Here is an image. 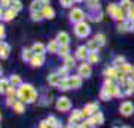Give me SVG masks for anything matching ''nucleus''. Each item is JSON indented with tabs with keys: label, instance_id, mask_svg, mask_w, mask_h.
Wrapping results in <instances>:
<instances>
[{
	"label": "nucleus",
	"instance_id": "nucleus-1",
	"mask_svg": "<svg viewBox=\"0 0 134 128\" xmlns=\"http://www.w3.org/2000/svg\"><path fill=\"white\" fill-rule=\"evenodd\" d=\"M36 97H37V92L30 84L21 85V88L18 90V98L23 103H33L36 100Z\"/></svg>",
	"mask_w": 134,
	"mask_h": 128
},
{
	"label": "nucleus",
	"instance_id": "nucleus-2",
	"mask_svg": "<svg viewBox=\"0 0 134 128\" xmlns=\"http://www.w3.org/2000/svg\"><path fill=\"white\" fill-rule=\"evenodd\" d=\"M90 31H91V29H90V25H88L86 23H83V21L76 23V27H75V33H76V36H79V37H85V36L90 34Z\"/></svg>",
	"mask_w": 134,
	"mask_h": 128
},
{
	"label": "nucleus",
	"instance_id": "nucleus-3",
	"mask_svg": "<svg viewBox=\"0 0 134 128\" xmlns=\"http://www.w3.org/2000/svg\"><path fill=\"white\" fill-rule=\"evenodd\" d=\"M97 103H90V104H86L82 110V116H86V118H91L92 115L97 113Z\"/></svg>",
	"mask_w": 134,
	"mask_h": 128
},
{
	"label": "nucleus",
	"instance_id": "nucleus-4",
	"mask_svg": "<svg viewBox=\"0 0 134 128\" xmlns=\"http://www.w3.org/2000/svg\"><path fill=\"white\" fill-rule=\"evenodd\" d=\"M72 107V103H70V100L67 98V97H61V98H58L57 101V109L61 110V112H67V110Z\"/></svg>",
	"mask_w": 134,
	"mask_h": 128
},
{
	"label": "nucleus",
	"instance_id": "nucleus-5",
	"mask_svg": "<svg viewBox=\"0 0 134 128\" xmlns=\"http://www.w3.org/2000/svg\"><path fill=\"white\" fill-rule=\"evenodd\" d=\"M85 14H83V10L79 9V8H75V9L70 10V19L75 21V23H81L82 19H83Z\"/></svg>",
	"mask_w": 134,
	"mask_h": 128
},
{
	"label": "nucleus",
	"instance_id": "nucleus-6",
	"mask_svg": "<svg viewBox=\"0 0 134 128\" xmlns=\"http://www.w3.org/2000/svg\"><path fill=\"white\" fill-rule=\"evenodd\" d=\"M119 110H121V113L124 115V116H130V115L134 112V106L131 104L130 101H124V103L119 106Z\"/></svg>",
	"mask_w": 134,
	"mask_h": 128
},
{
	"label": "nucleus",
	"instance_id": "nucleus-7",
	"mask_svg": "<svg viewBox=\"0 0 134 128\" xmlns=\"http://www.w3.org/2000/svg\"><path fill=\"white\" fill-rule=\"evenodd\" d=\"M43 61H45V57H43V55H40V54H34L33 58L30 60V63H31V66H33V67H39V66H42Z\"/></svg>",
	"mask_w": 134,
	"mask_h": 128
},
{
	"label": "nucleus",
	"instance_id": "nucleus-8",
	"mask_svg": "<svg viewBox=\"0 0 134 128\" xmlns=\"http://www.w3.org/2000/svg\"><path fill=\"white\" fill-rule=\"evenodd\" d=\"M81 84H82L81 76H72V77H69V85H70V88H73V90L79 88Z\"/></svg>",
	"mask_w": 134,
	"mask_h": 128
},
{
	"label": "nucleus",
	"instance_id": "nucleus-9",
	"mask_svg": "<svg viewBox=\"0 0 134 128\" xmlns=\"http://www.w3.org/2000/svg\"><path fill=\"white\" fill-rule=\"evenodd\" d=\"M88 51H90V49L86 46H79L77 51H76V57L79 58V60H85V58H88V55H90Z\"/></svg>",
	"mask_w": 134,
	"mask_h": 128
},
{
	"label": "nucleus",
	"instance_id": "nucleus-10",
	"mask_svg": "<svg viewBox=\"0 0 134 128\" xmlns=\"http://www.w3.org/2000/svg\"><path fill=\"white\" fill-rule=\"evenodd\" d=\"M90 75H91V67H90V64H82V66L79 67V76L88 77Z\"/></svg>",
	"mask_w": 134,
	"mask_h": 128
},
{
	"label": "nucleus",
	"instance_id": "nucleus-11",
	"mask_svg": "<svg viewBox=\"0 0 134 128\" xmlns=\"http://www.w3.org/2000/svg\"><path fill=\"white\" fill-rule=\"evenodd\" d=\"M48 82L51 84V85H54V86H58V85H60V82H61V76L58 75V73L49 75L48 76Z\"/></svg>",
	"mask_w": 134,
	"mask_h": 128
},
{
	"label": "nucleus",
	"instance_id": "nucleus-12",
	"mask_svg": "<svg viewBox=\"0 0 134 128\" xmlns=\"http://www.w3.org/2000/svg\"><path fill=\"white\" fill-rule=\"evenodd\" d=\"M42 14H43V16H45V18L52 19V18H54V15H55V12H54V9L48 5V6H45V8L42 9Z\"/></svg>",
	"mask_w": 134,
	"mask_h": 128
},
{
	"label": "nucleus",
	"instance_id": "nucleus-13",
	"mask_svg": "<svg viewBox=\"0 0 134 128\" xmlns=\"http://www.w3.org/2000/svg\"><path fill=\"white\" fill-rule=\"evenodd\" d=\"M57 40L60 42V45H67L69 43V34L66 31H60L57 34Z\"/></svg>",
	"mask_w": 134,
	"mask_h": 128
},
{
	"label": "nucleus",
	"instance_id": "nucleus-14",
	"mask_svg": "<svg viewBox=\"0 0 134 128\" xmlns=\"http://www.w3.org/2000/svg\"><path fill=\"white\" fill-rule=\"evenodd\" d=\"M9 81H6V79H0V94H5V92H8V90H9Z\"/></svg>",
	"mask_w": 134,
	"mask_h": 128
},
{
	"label": "nucleus",
	"instance_id": "nucleus-15",
	"mask_svg": "<svg viewBox=\"0 0 134 128\" xmlns=\"http://www.w3.org/2000/svg\"><path fill=\"white\" fill-rule=\"evenodd\" d=\"M58 49H60V42H58L57 39L52 40V42L48 45V51L49 52H58Z\"/></svg>",
	"mask_w": 134,
	"mask_h": 128
},
{
	"label": "nucleus",
	"instance_id": "nucleus-16",
	"mask_svg": "<svg viewBox=\"0 0 134 128\" xmlns=\"http://www.w3.org/2000/svg\"><path fill=\"white\" fill-rule=\"evenodd\" d=\"M113 18L116 19V21H124V18H125V14H124V10H122V8H118V9L115 10V14H113Z\"/></svg>",
	"mask_w": 134,
	"mask_h": 128
},
{
	"label": "nucleus",
	"instance_id": "nucleus-17",
	"mask_svg": "<svg viewBox=\"0 0 134 128\" xmlns=\"http://www.w3.org/2000/svg\"><path fill=\"white\" fill-rule=\"evenodd\" d=\"M81 118H82V110H73L72 116H70V122H72V124H76Z\"/></svg>",
	"mask_w": 134,
	"mask_h": 128
},
{
	"label": "nucleus",
	"instance_id": "nucleus-18",
	"mask_svg": "<svg viewBox=\"0 0 134 128\" xmlns=\"http://www.w3.org/2000/svg\"><path fill=\"white\" fill-rule=\"evenodd\" d=\"M31 51H33V54H40V55H43V52H45V46H43L42 43H34Z\"/></svg>",
	"mask_w": 134,
	"mask_h": 128
},
{
	"label": "nucleus",
	"instance_id": "nucleus-19",
	"mask_svg": "<svg viewBox=\"0 0 134 128\" xmlns=\"http://www.w3.org/2000/svg\"><path fill=\"white\" fill-rule=\"evenodd\" d=\"M8 55H9V46H8L6 43H2V45H0V57L6 58Z\"/></svg>",
	"mask_w": 134,
	"mask_h": 128
},
{
	"label": "nucleus",
	"instance_id": "nucleus-20",
	"mask_svg": "<svg viewBox=\"0 0 134 128\" xmlns=\"http://www.w3.org/2000/svg\"><path fill=\"white\" fill-rule=\"evenodd\" d=\"M40 9H43V5L39 0H34L31 3V12H40Z\"/></svg>",
	"mask_w": 134,
	"mask_h": 128
},
{
	"label": "nucleus",
	"instance_id": "nucleus-21",
	"mask_svg": "<svg viewBox=\"0 0 134 128\" xmlns=\"http://www.w3.org/2000/svg\"><path fill=\"white\" fill-rule=\"evenodd\" d=\"M14 110L16 112V113H23L24 112V104H23V101H15L14 103Z\"/></svg>",
	"mask_w": 134,
	"mask_h": 128
},
{
	"label": "nucleus",
	"instance_id": "nucleus-22",
	"mask_svg": "<svg viewBox=\"0 0 134 128\" xmlns=\"http://www.w3.org/2000/svg\"><path fill=\"white\" fill-rule=\"evenodd\" d=\"M9 85H12L15 88L16 85H21V79H19V76L14 75V76H10V79H9Z\"/></svg>",
	"mask_w": 134,
	"mask_h": 128
},
{
	"label": "nucleus",
	"instance_id": "nucleus-23",
	"mask_svg": "<svg viewBox=\"0 0 134 128\" xmlns=\"http://www.w3.org/2000/svg\"><path fill=\"white\" fill-rule=\"evenodd\" d=\"M60 90L66 91V90H70V85H69V77H64V79H61V82H60Z\"/></svg>",
	"mask_w": 134,
	"mask_h": 128
},
{
	"label": "nucleus",
	"instance_id": "nucleus-24",
	"mask_svg": "<svg viewBox=\"0 0 134 128\" xmlns=\"http://www.w3.org/2000/svg\"><path fill=\"white\" fill-rule=\"evenodd\" d=\"M64 64H66L67 69H72L73 66H75V60H73V57H64Z\"/></svg>",
	"mask_w": 134,
	"mask_h": 128
},
{
	"label": "nucleus",
	"instance_id": "nucleus-25",
	"mask_svg": "<svg viewBox=\"0 0 134 128\" xmlns=\"http://www.w3.org/2000/svg\"><path fill=\"white\" fill-rule=\"evenodd\" d=\"M106 76H107V77H109V79H113V77H115L116 75H118V71L115 70V69H113V67H110V69H106Z\"/></svg>",
	"mask_w": 134,
	"mask_h": 128
},
{
	"label": "nucleus",
	"instance_id": "nucleus-26",
	"mask_svg": "<svg viewBox=\"0 0 134 128\" xmlns=\"http://www.w3.org/2000/svg\"><path fill=\"white\" fill-rule=\"evenodd\" d=\"M15 15H16V12H15L14 9H9V10H6V12H5V15H3V18H5L6 21H10V19L14 18Z\"/></svg>",
	"mask_w": 134,
	"mask_h": 128
},
{
	"label": "nucleus",
	"instance_id": "nucleus-27",
	"mask_svg": "<svg viewBox=\"0 0 134 128\" xmlns=\"http://www.w3.org/2000/svg\"><path fill=\"white\" fill-rule=\"evenodd\" d=\"M94 40H96L98 45H104V43H106V36H104V34H101V33H98V34H96Z\"/></svg>",
	"mask_w": 134,
	"mask_h": 128
},
{
	"label": "nucleus",
	"instance_id": "nucleus-28",
	"mask_svg": "<svg viewBox=\"0 0 134 128\" xmlns=\"http://www.w3.org/2000/svg\"><path fill=\"white\" fill-rule=\"evenodd\" d=\"M88 49H90V52H96V49L98 48V43L96 42V40H90V43H88Z\"/></svg>",
	"mask_w": 134,
	"mask_h": 128
},
{
	"label": "nucleus",
	"instance_id": "nucleus-29",
	"mask_svg": "<svg viewBox=\"0 0 134 128\" xmlns=\"http://www.w3.org/2000/svg\"><path fill=\"white\" fill-rule=\"evenodd\" d=\"M21 8H23V5H21V2H19V0H12V9H14L15 12L21 10Z\"/></svg>",
	"mask_w": 134,
	"mask_h": 128
},
{
	"label": "nucleus",
	"instance_id": "nucleus-30",
	"mask_svg": "<svg viewBox=\"0 0 134 128\" xmlns=\"http://www.w3.org/2000/svg\"><path fill=\"white\" fill-rule=\"evenodd\" d=\"M67 52H69V46H67V45H61L60 49H58V54L63 55V57H67Z\"/></svg>",
	"mask_w": 134,
	"mask_h": 128
},
{
	"label": "nucleus",
	"instance_id": "nucleus-31",
	"mask_svg": "<svg viewBox=\"0 0 134 128\" xmlns=\"http://www.w3.org/2000/svg\"><path fill=\"white\" fill-rule=\"evenodd\" d=\"M31 52H33V51H30V49H24V51H23V58H24V60H31L33 55H34V54H31Z\"/></svg>",
	"mask_w": 134,
	"mask_h": 128
},
{
	"label": "nucleus",
	"instance_id": "nucleus-32",
	"mask_svg": "<svg viewBox=\"0 0 134 128\" xmlns=\"http://www.w3.org/2000/svg\"><path fill=\"white\" fill-rule=\"evenodd\" d=\"M31 18H33V21H40L42 18H45L42 14V10L40 12H31Z\"/></svg>",
	"mask_w": 134,
	"mask_h": 128
},
{
	"label": "nucleus",
	"instance_id": "nucleus-33",
	"mask_svg": "<svg viewBox=\"0 0 134 128\" xmlns=\"http://www.w3.org/2000/svg\"><path fill=\"white\" fill-rule=\"evenodd\" d=\"M86 3H88V6L90 8H92V9H98L100 8V3H98V0H86Z\"/></svg>",
	"mask_w": 134,
	"mask_h": 128
},
{
	"label": "nucleus",
	"instance_id": "nucleus-34",
	"mask_svg": "<svg viewBox=\"0 0 134 128\" xmlns=\"http://www.w3.org/2000/svg\"><path fill=\"white\" fill-rule=\"evenodd\" d=\"M88 61L91 63V64L98 61V55H97V52H90V55H88Z\"/></svg>",
	"mask_w": 134,
	"mask_h": 128
},
{
	"label": "nucleus",
	"instance_id": "nucleus-35",
	"mask_svg": "<svg viewBox=\"0 0 134 128\" xmlns=\"http://www.w3.org/2000/svg\"><path fill=\"white\" fill-rule=\"evenodd\" d=\"M127 30H130L128 29V24H124V23H119L118 24V31H122V33H125V31H127Z\"/></svg>",
	"mask_w": 134,
	"mask_h": 128
},
{
	"label": "nucleus",
	"instance_id": "nucleus-36",
	"mask_svg": "<svg viewBox=\"0 0 134 128\" xmlns=\"http://www.w3.org/2000/svg\"><path fill=\"white\" fill-rule=\"evenodd\" d=\"M92 118H94V121H96V124H103V115H101L100 112H97V113L94 115Z\"/></svg>",
	"mask_w": 134,
	"mask_h": 128
},
{
	"label": "nucleus",
	"instance_id": "nucleus-37",
	"mask_svg": "<svg viewBox=\"0 0 134 128\" xmlns=\"http://www.w3.org/2000/svg\"><path fill=\"white\" fill-rule=\"evenodd\" d=\"M130 70H131V66H130V64H127V63L121 64V70H119V71H124V73H130Z\"/></svg>",
	"mask_w": 134,
	"mask_h": 128
},
{
	"label": "nucleus",
	"instance_id": "nucleus-38",
	"mask_svg": "<svg viewBox=\"0 0 134 128\" xmlns=\"http://www.w3.org/2000/svg\"><path fill=\"white\" fill-rule=\"evenodd\" d=\"M100 97L103 100H109L110 98V94L107 92V90H106V88H103V90H101V92H100Z\"/></svg>",
	"mask_w": 134,
	"mask_h": 128
},
{
	"label": "nucleus",
	"instance_id": "nucleus-39",
	"mask_svg": "<svg viewBox=\"0 0 134 128\" xmlns=\"http://www.w3.org/2000/svg\"><path fill=\"white\" fill-rule=\"evenodd\" d=\"M116 9H118V6H116L115 3H110L109 8H107V12H109V14L113 16V14H115V10H116Z\"/></svg>",
	"mask_w": 134,
	"mask_h": 128
},
{
	"label": "nucleus",
	"instance_id": "nucleus-40",
	"mask_svg": "<svg viewBox=\"0 0 134 128\" xmlns=\"http://www.w3.org/2000/svg\"><path fill=\"white\" fill-rule=\"evenodd\" d=\"M46 121H48V124L51 125V127H54V128L57 127V124H58V122H57V119L54 118V116H49V118L46 119Z\"/></svg>",
	"mask_w": 134,
	"mask_h": 128
},
{
	"label": "nucleus",
	"instance_id": "nucleus-41",
	"mask_svg": "<svg viewBox=\"0 0 134 128\" xmlns=\"http://www.w3.org/2000/svg\"><path fill=\"white\" fill-rule=\"evenodd\" d=\"M121 5H122V8H124V9H130V8L133 6V3H131L130 0H122V2H121Z\"/></svg>",
	"mask_w": 134,
	"mask_h": 128
},
{
	"label": "nucleus",
	"instance_id": "nucleus-42",
	"mask_svg": "<svg viewBox=\"0 0 134 128\" xmlns=\"http://www.w3.org/2000/svg\"><path fill=\"white\" fill-rule=\"evenodd\" d=\"M67 71H69V69H67V67L66 66H64V67H60V69H58V75H60V76H64V77H66V76H67Z\"/></svg>",
	"mask_w": 134,
	"mask_h": 128
},
{
	"label": "nucleus",
	"instance_id": "nucleus-43",
	"mask_svg": "<svg viewBox=\"0 0 134 128\" xmlns=\"http://www.w3.org/2000/svg\"><path fill=\"white\" fill-rule=\"evenodd\" d=\"M0 5H2V8H8L12 5V0H0Z\"/></svg>",
	"mask_w": 134,
	"mask_h": 128
},
{
	"label": "nucleus",
	"instance_id": "nucleus-44",
	"mask_svg": "<svg viewBox=\"0 0 134 128\" xmlns=\"http://www.w3.org/2000/svg\"><path fill=\"white\" fill-rule=\"evenodd\" d=\"M63 6H66V8H69V6H72V3L75 2V0H60Z\"/></svg>",
	"mask_w": 134,
	"mask_h": 128
},
{
	"label": "nucleus",
	"instance_id": "nucleus-45",
	"mask_svg": "<svg viewBox=\"0 0 134 128\" xmlns=\"http://www.w3.org/2000/svg\"><path fill=\"white\" fill-rule=\"evenodd\" d=\"M124 61H125V58H124V57H118V58H116V60H115V64H116V66H118L119 63H124Z\"/></svg>",
	"mask_w": 134,
	"mask_h": 128
},
{
	"label": "nucleus",
	"instance_id": "nucleus-46",
	"mask_svg": "<svg viewBox=\"0 0 134 128\" xmlns=\"http://www.w3.org/2000/svg\"><path fill=\"white\" fill-rule=\"evenodd\" d=\"M39 2L43 5V8H45V6H48V3H49V0H39Z\"/></svg>",
	"mask_w": 134,
	"mask_h": 128
},
{
	"label": "nucleus",
	"instance_id": "nucleus-47",
	"mask_svg": "<svg viewBox=\"0 0 134 128\" xmlns=\"http://www.w3.org/2000/svg\"><path fill=\"white\" fill-rule=\"evenodd\" d=\"M5 36V30H3V25H0V37Z\"/></svg>",
	"mask_w": 134,
	"mask_h": 128
},
{
	"label": "nucleus",
	"instance_id": "nucleus-48",
	"mask_svg": "<svg viewBox=\"0 0 134 128\" xmlns=\"http://www.w3.org/2000/svg\"><path fill=\"white\" fill-rule=\"evenodd\" d=\"M128 75H130V77H133V79H134V67H131V70H130Z\"/></svg>",
	"mask_w": 134,
	"mask_h": 128
},
{
	"label": "nucleus",
	"instance_id": "nucleus-49",
	"mask_svg": "<svg viewBox=\"0 0 134 128\" xmlns=\"http://www.w3.org/2000/svg\"><path fill=\"white\" fill-rule=\"evenodd\" d=\"M0 18H2V9H0Z\"/></svg>",
	"mask_w": 134,
	"mask_h": 128
},
{
	"label": "nucleus",
	"instance_id": "nucleus-50",
	"mask_svg": "<svg viewBox=\"0 0 134 128\" xmlns=\"http://www.w3.org/2000/svg\"><path fill=\"white\" fill-rule=\"evenodd\" d=\"M67 128H73V125H70V127H67Z\"/></svg>",
	"mask_w": 134,
	"mask_h": 128
},
{
	"label": "nucleus",
	"instance_id": "nucleus-51",
	"mask_svg": "<svg viewBox=\"0 0 134 128\" xmlns=\"http://www.w3.org/2000/svg\"><path fill=\"white\" fill-rule=\"evenodd\" d=\"M0 75H2V67H0Z\"/></svg>",
	"mask_w": 134,
	"mask_h": 128
},
{
	"label": "nucleus",
	"instance_id": "nucleus-52",
	"mask_svg": "<svg viewBox=\"0 0 134 128\" xmlns=\"http://www.w3.org/2000/svg\"><path fill=\"white\" fill-rule=\"evenodd\" d=\"M75 2H81V0H75Z\"/></svg>",
	"mask_w": 134,
	"mask_h": 128
},
{
	"label": "nucleus",
	"instance_id": "nucleus-53",
	"mask_svg": "<svg viewBox=\"0 0 134 128\" xmlns=\"http://www.w3.org/2000/svg\"><path fill=\"white\" fill-rule=\"evenodd\" d=\"M0 119H2V113H0Z\"/></svg>",
	"mask_w": 134,
	"mask_h": 128
},
{
	"label": "nucleus",
	"instance_id": "nucleus-54",
	"mask_svg": "<svg viewBox=\"0 0 134 128\" xmlns=\"http://www.w3.org/2000/svg\"><path fill=\"white\" fill-rule=\"evenodd\" d=\"M122 128H128V127H122Z\"/></svg>",
	"mask_w": 134,
	"mask_h": 128
}]
</instances>
